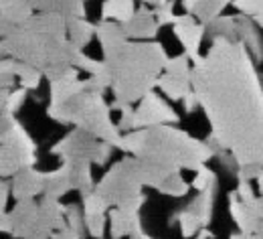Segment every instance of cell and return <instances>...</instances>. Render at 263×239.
Returning <instances> with one entry per match:
<instances>
[{
    "label": "cell",
    "mask_w": 263,
    "mask_h": 239,
    "mask_svg": "<svg viewBox=\"0 0 263 239\" xmlns=\"http://www.w3.org/2000/svg\"><path fill=\"white\" fill-rule=\"evenodd\" d=\"M239 43H243L247 47V51L251 53V57L255 59V63L263 61V41L261 34L257 31V23L247 16V14H237V39Z\"/></svg>",
    "instance_id": "cell-19"
},
{
    "label": "cell",
    "mask_w": 263,
    "mask_h": 239,
    "mask_svg": "<svg viewBox=\"0 0 263 239\" xmlns=\"http://www.w3.org/2000/svg\"><path fill=\"white\" fill-rule=\"evenodd\" d=\"M229 213L233 217V223L239 227L241 233H257L263 235V221L253 213V209L243 203L235 191L229 193Z\"/></svg>",
    "instance_id": "cell-18"
},
{
    "label": "cell",
    "mask_w": 263,
    "mask_h": 239,
    "mask_svg": "<svg viewBox=\"0 0 263 239\" xmlns=\"http://www.w3.org/2000/svg\"><path fill=\"white\" fill-rule=\"evenodd\" d=\"M237 197L243 201V203H249L255 199V193H253V187L249 180H237V189H235Z\"/></svg>",
    "instance_id": "cell-40"
},
{
    "label": "cell",
    "mask_w": 263,
    "mask_h": 239,
    "mask_svg": "<svg viewBox=\"0 0 263 239\" xmlns=\"http://www.w3.org/2000/svg\"><path fill=\"white\" fill-rule=\"evenodd\" d=\"M114 152V146L109 142H103L93 134L73 128L67 136L51 146V154L59 156L61 162L77 164V162H89V164H105Z\"/></svg>",
    "instance_id": "cell-8"
},
{
    "label": "cell",
    "mask_w": 263,
    "mask_h": 239,
    "mask_svg": "<svg viewBox=\"0 0 263 239\" xmlns=\"http://www.w3.org/2000/svg\"><path fill=\"white\" fill-rule=\"evenodd\" d=\"M27 89L25 87H14V89H0V114H10L14 116L23 103L27 100Z\"/></svg>",
    "instance_id": "cell-30"
},
{
    "label": "cell",
    "mask_w": 263,
    "mask_h": 239,
    "mask_svg": "<svg viewBox=\"0 0 263 239\" xmlns=\"http://www.w3.org/2000/svg\"><path fill=\"white\" fill-rule=\"evenodd\" d=\"M111 109H118L120 112V122H118V128L122 132H132L134 130V112L136 107H132V103H122V102H111Z\"/></svg>",
    "instance_id": "cell-34"
},
{
    "label": "cell",
    "mask_w": 263,
    "mask_h": 239,
    "mask_svg": "<svg viewBox=\"0 0 263 239\" xmlns=\"http://www.w3.org/2000/svg\"><path fill=\"white\" fill-rule=\"evenodd\" d=\"M178 122H180V116L174 112V107L166 103L160 96H156L154 91L148 94L144 100H140L134 112V130L162 126V124L176 126Z\"/></svg>",
    "instance_id": "cell-12"
},
{
    "label": "cell",
    "mask_w": 263,
    "mask_h": 239,
    "mask_svg": "<svg viewBox=\"0 0 263 239\" xmlns=\"http://www.w3.org/2000/svg\"><path fill=\"white\" fill-rule=\"evenodd\" d=\"M107 227V213L105 215H85V229L93 239H103Z\"/></svg>",
    "instance_id": "cell-36"
},
{
    "label": "cell",
    "mask_w": 263,
    "mask_h": 239,
    "mask_svg": "<svg viewBox=\"0 0 263 239\" xmlns=\"http://www.w3.org/2000/svg\"><path fill=\"white\" fill-rule=\"evenodd\" d=\"M51 89H49V105H61L67 100H71L73 96L89 89V83L87 79H61V81H53L49 83Z\"/></svg>",
    "instance_id": "cell-25"
},
{
    "label": "cell",
    "mask_w": 263,
    "mask_h": 239,
    "mask_svg": "<svg viewBox=\"0 0 263 239\" xmlns=\"http://www.w3.org/2000/svg\"><path fill=\"white\" fill-rule=\"evenodd\" d=\"M193 91L204 112L213 150H227L239 167L263 164V77L239 41L213 36L193 63Z\"/></svg>",
    "instance_id": "cell-1"
},
{
    "label": "cell",
    "mask_w": 263,
    "mask_h": 239,
    "mask_svg": "<svg viewBox=\"0 0 263 239\" xmlns=\"http://www.w3.org/2000/svg\"><path fill=\"white\" fill-rule=\"evenodd\" d=\"M193 61L186 55L170 57L164 73L158 79V87L168 100L182 102L193 91Z\"/></svg>",
    "instance_id": "cell-10"
},
{
    "label": "cell",
    "mask_w": 263,
    "mask_h": 239,
    "mask_svg": "<svg viewBox=\"0 0 263 239\" xmlns=\"http://www.w3.org/2000/svg\"><path fill=\"white\" fill-rule=\"evenodd\" d=\"M41 215H39V221L53 233L61 231L67 227V205H63L59 199H53V197H45L41 199Z\"/></svg>",
    "instance_id": "cell-22"
},
{
    "label": "cell",
    "mask_w": 263,
    "mask_h": 239,
    "mask_svg": "<svg viewBox=\"0 0 263 239\" xmlns=\"http://www.w3.org/2000/svg\"><path fill=\"white\" fill-rule=\"evenodd\" d=\"M96 39L99 41L103 59L114 57L130 41L126 31H124V27L120 23H116V21H99L98 31H96Z\"/></svg>",
    "instance_id": "cell-17"
},
{
    "label": "cell",
    "mask_w": 263,
    "mask_h": 239,
    "mask_svg": "<svg viewBox=\"0 0 263 239\" xmlns=\"http://www.w3.org/2000/svg\"><path fill=\"white\" fill-rule=\"evenodd\" d=\"M215 195L217 187H209L204 191H198L191 199V203L178 211H174L168 219V227L178 225L180 235L184 239H191L198 235L202 229H206L213 221V209H215Z\"/></svg>",
    "instance_id": "cell-9"
},
{
    "label": "cell",
    "mask_w": 263,
    "mask_h": 239,
    "mask_svg": "<svg viewBox=\"0 0 263 239\" xmlns=\"http://www.w3.org/2000/svg\"><path fill=\"white\" fill-rule=\"evenodd\" d=\"M140 2H144V4H152V0H140Z\"/></svg>",
    "instance_id": "cell-49"
},
{
    "label": "cell",
    "mask_w": 263,
    "mask_h": 239,
    "mask_svg": "<svg viewBox=\"0 0 263 239\" xmlns=\"http://www.w3.org/2000/svg\"><path fill=\"white\" fill-rule=\"evenodd\" d=\"M136 14L134 0H103L101 4V21H116L126 25Z\"/></svg>",
    "instance_id": "cell-26"
},
{
    "label": "cell",
    "mask_w": 263,
    "mask_h": 239,
    "mask_svg": "<svg viewBox=\"0 0 263 239\" xmlns=\"http://www.w3.org/2000/svg\"><path fill=\"white\" fill-rule=\"evenodd\" d=\"M229 4H233V0H182L184 12L193 14L202 25H211L219 19Z\"/></svg>",
    "instance_id": "cell-21"
},
{
    "label": "cell",
    "mask_w": 263,
    "mask_h": 239,
    "mask_svg": "<svg viewBox=\"0 0 263 239\" xmlns=\"http://www.w3.org/2000/svg\"><path fill=\"white\" fill-rule=\"evenodd\" d=\"M36 164V144L25 126L10 114H0V174L12 178Z\"/></svg>",
    "instance_id": "cell-7"
},
{
    "label": "cell",
    "mask_w": 263,
    "mask_h": 239,
    "mask_svg": "<svg viewBox=\"0 0 263 239\" xmlns=\"http://www.w3.org/2000/svg\"><path fill=\"white\" fill-rule=\"evenodd\" d=\"M69 164V162H67ZM71 180H73V189L81 195L87 197L89 193L96 191V182H93V174H91V164L89 162H77L71 164Z\"/></svg>",
    "instance_id": "cell-28"
},
{
    "label": "cell",
    "mask_w": 263,
    "mask_h": 239,
    "mask_svg": "<svg viewBox=\"0 0 263 239\" xmlns=\"http://www.w3.org/2000/svg\"><path fill=\"white\" fill-rule=\"evenodd\" d=\"M168 59L158 41H128L114 57L103 59L111 73L114 102L136 103L152 94Z\"/></svg>",
    "instance_id": "cell-4"
},
{
    "label": "cell",
    "mask_w": 263,
    "mask_h": 239,
    "mask_svg": "<svg viewBox=\"0 0 263 239\" xmlns=\"http://www.w3.org/2000/svg\"><path fill=\"white\" fill-rule=\"evenodd\" d=\"M255 182H257V189H259V195H261V197H263V172H261V174H259V176H257V180H255Z\"/></svg>",
    "instance_id": "cell-47"
},
{
    "label": "cell",
    "mask_w": 263,
    "mask_h": 239,
    "mask_svg": "<svg viewBox=\"0 0 263 239\" xmlns=\"http://www.w3.org/2000/svg\"><path fill=\"white\" fill-rule=\"evenodd\" d=\"M191 187H193V185H191V182H186V180H184V176H182L180 172H172L164 182H162V187H160L158 191H160L162 195H166V197L180 199V197H186V195H189Z\"/></svg>",
    "instance_id": "cell-31"
},
{
    "label": "cell",
    "mask_w": 263,
    "mask_h": 239,
    "mask_svg": "<svg viewBox=\"0 0 263 239\" xmlns=\"http://www.w3.org/2000/svg\"><path fill=\"white\" fill-rule=\"evenodd\" d=\"M142 231L140 213H128L118 207L109 211V235L111 239H128L130 235Z\"/></svg>",
    "instance_id": "cell-20"
},
{
    "label": "cell",
    "mask_w": 263,
    "mask_h": 239,
    "mask_svg": "<svg viewBox=\"0 0 263 239\" xmlns=\"http://www.w3.org/2000/svg\"><path fill=\"white\" fill-rule=\"evenodd\" d=\"M34 8L29 0H0V31L2 36L14 27H23L33 19Z\"/></svg>",
    "instance_id": "cell-16"
},
{
    "label": "cell",
    "mask_w": 263,
    "mask_h": 239,
    "mask_svg": "<svg viewBox=\"0 0 263 239\" xmlns=\"http://www.w3.org/2000/svg\"><path fill=\"white\" fill-rule=\"evenodd\" d=\"M142 187H146L142 174V160L138 156H126L101 176L96 191L107 201L109 207H118L128 213H140L142 205L146 203Z\"/></svg>",
    "instance_id": "cell-6"
},
{
    "label": "cell",
    "mask_w": 263,
    "mask_h": 239,
    "mask_svg": "<svg viewBox=\"0 0 263 239\" xmlns=\"http://www.w3.org/2000/svg\"><path fill=\"white\" fill-rule=\"evenodd\" d=\"M174 34L178 36L184 55L197 63L200 59V45H202V36L206 34V25L198 23L193 14H178V21L174 23Z\"/></svg>",
    "instance_id": "cell-13"
},
{
    "label": "cell",
    "mask_w": 263,
    "mask_h": 239,
    "mask_svg": "<svg viewBox=\"0 0 263 239\" xmlns=\"http://www.w3.org/2000/svg\"><path fill=\"white\" fill-rule=\"evenodd\" d=\"M67 21L57 12H34L29 23L2 36V57H12L43 73L57 65H73L79 47L67 36Z\"/></svg>",
    "instance_id": "cell-2"
},
{
    "label": "cell",
    "mask_w": 263,
    "mask_h": 239,
    "mask_svg": "<svg viewBox=\"0 0 263 239\" xmlns=\"http://www.w3.org/2000/svg\"><path fill=\"white\" fill-rule=\"evenodd\" d=\"M197 239H215V233H211V231H209V227H206V229H202V231L198 233Z\"/></svg>",
    "instance_id": "cell-45"
},
{
    "label": "cell",
    "mask_w": 263,
    "mask_h": 239,
    "mask_svg": "<svg viewBox=\"0 0 263 239\" xmlns=\"http://www.w3.org/2000/svg\"><path fill=\"white\" fill-rule=\"evenodd\" d=\"M39 215H41V205L34 203V199L16 201L10 211L2 213L0 229L2 233H10L16 239H29L39 225Z\"/></svg>",
    "instance_id": "cell-11"
},
{
    "label": "cell",
    "mask_w": 263,
    "mask_h": 239,
    "mask_svg": "<svg viewBox=\"0 0 263 239\" xmlns=\"http://www.w3.org/2000/svg\"><path fill=\"white\" fill-rule=\"evenodd\" d=\"M128 239H152L148 233H144V229L142 231H138V233H134V235H130Z\"/></svg>",
    "instance_id": "cell-46"
},
{
    "label": "cell",
    "mask_w": 263,
    "mask_h": 239,
    "mask_svg": "<svg viewBox=\"0 0 263 239\" xmlns=\"http://www.w3.org/2000/svg\"><path fill=\"white\" fill-rule=\"evenodd\" d=\"M12 199V191H10V182L6 178H2V185H0V207H2V213H6L8 209V201Z\"/></svg>",
    "instance_id": "cell-41"
},
{
    "label": "cell",
    "mask_w": 263,
    "mask_h": 239,
    "mask_svg": "<svg viewBox=\"0 0 263 239\" xmlns=\"http://www.w3.org/2000/svg\"><path fill=\"white\" fill-rule=\"evenodd\" d=\"M166 2H170V0H152V6H164Z\"/></svg>",
    "instance_id": "cell-48"
},
{
    "label": "cell",
    "mask_w": 263,
    "mask_h": 239,
    "mask_svg": "<svg viewBox=\"0 0 263 239\" xmlns=\"http://www.w3.org/2000/svg\"><path fill=\"white\" fill-rule=\"evenodd\" d=\"M263 172V164H247V167H239L237 171V180H257V176Z\"/></svg>",
    "instance_id": "cell-39"
},
{
    "label": "cell",
    "mask_w": 263,
    "mask_h": 239,
    "mask_svg": "<svg viewBox=\"0 0 263 239\" xmlns=\"http://www.w3.org/2000/svg\"><path fill=\"white\" fill-rule=\"evenodd\" d=\"M233 6L241 14L251 16L257 23V27L263 29V0H233Z\"/></svg>",
    "instance_id": "cell-32"
},
{
    "label": "cell",
    "mask_w": 263,
    "mask_h": 239,
    "mask_svg": "<svg viewBox=\"0 0 263 239\" xmlns=\"http://www.w3.org/2000/svg\"><path fill=\"white\" fill-rule=\"evenodd\" d=\"M51 239H81V233H77V231H73L71 227H65V229H61V231H57L55 235Z\"/></svg>",
    "instance_id": "cell-43"
},
{
    "label": "cell",
    "mask_w": 263,
    "mask_h": 239,
    "mask_svg": "<svg viewBox=\"0 0 263 239\" xmlns=\"http://www.w3.org/2000/svg\"><path fill=\"white\" fill-rule=\"evenodd\" d=\"M191 185L197 191H204L209 187H217L219 185V176H217V172L213 171V169H206V164H204L202 169L195 171V178L191 180Z\"/></svg>",
    "instance_id": "cell-33"
},
{
    "label": "cell",
    "mask_w": 263,
    "mask_h": 239,
    "mask_svg": "<svg viewBox=\"0 0 263 239\" xmlns=\"http://www.w3.org/2000/svg\"><path fill=\"white\" fill-rule=\"evenodd\" d=\"M45 174L47 172L36 171L34 167L16 172L10 180V191L14 201L34 199L39 195H45Z\"/></svg>",
    "instance_id": "cell-14"
},
{
    "label": "cell",
    "mask_w": 263,
    "mask_h": 239,
    "mask_svg": "<svg viewBox=\"0 0 263 239\" xmlns=\"http://www.w3.org/2000/svg\"><path fill=\"white\" fill-rule=\"evenodd\" d=\"M36 12H57L65 19H85V0H29Z\"/></svg>",
    "instance_id": "cell-23"
},
{
    "label": "cell",
    "mask_w": 263,
    "mask_h": 239,
    "mask_svg": "<svg viewBox=\"0 0 263 239\" xmlns=\"http://www.w3.org/2000/svg\"><path fill=\"white\" fill-rule=\"evenodd\" d=\"M122 27H124V31H126L130 41H152L160 31V25L156 21L154 8H146V6L138 8L136 14Z\"/></svg>",
    "instance_id": "cell-15"
},
{
    "label": "cell",
    "mask_w": 263,
    "mask_h": 239,
    "mask_svg": "<svg viewBox=\"0 0 263 239\" xmlns=\"http://www.w3.org/2000/svg\"><path fill=\"white\" fill-rule=\"evenodd\" d=\"M73 189V180H71V164L61 162L55 171H49L45 174V197H53V199H61Z\"/></svg>",
    "instance_id": "cell-24"
},
{
    "label": "cell",
    "mask_w": 263,
    "mask_h": 239,
    "mask_svg": "<svg viewBox=\"0 0 263 239\" xmlns=\"http://www.w3.org/2000/svg\"><path fill=\"white\" fill-rule=\"evenodd\" d=\"M12 69H14V75L18 77V85L25 87L27 91H36L41 87V81H43V71L41 69L33 67V65H27L23 61H16L12 63Z\"/></svg>",
    "instance_id": "cell-29"
},
{
    "label": "cell",
    "mask_w": 263,
    "mask_h": 239,
    "mask_svg": "<svg viewBox=\"0 0 263 239\" xmlns=\"http://www.w3.org/2000/svg\"><path fill=\"white\" fill-rule=\"evenodd\" d=\"M96 31H98V25H93L85 19H69L67 21V36L79 49H85L91 43V39L96 36Z\"/></svg>",
    "instance_id": "cell-27"
},
{
    "label": "cell",
    "mask_w": 263,
    "mask_h": 239,
    "mask_svg": "<svg viewBox=\"0 0 263 239\" xmlns=\"http://www.w3.org/2000/svg\"><path fill=\"white\" fill-rule=\"evenodd\" d=\"M229 239H263V235H257V233H233Z\"/></svg>",
    "instance_id": "cell-44"
},
{
    "label": "cell",
    "mask_w": 263,
    "mask_h": 239,
    "mask_svg": "<svg viewBox=\"0 0 263 239\" xmlns=\"http://www.w3.org/2000/svg\"><path fill=\"white\" fill-rule=\"evenodd\" d=\"M182 107H184L186 114H193V112H197V107H200V103H198V98L195 91H191V94L182 100Z\"/></svg>",
    "instance_id": "cell-42"
},
{
    "label": "cell",
    "mask_w": 263,
    "mask_h": 239,
    "mask_svg": "<svg viewBox=\"0 0 263 239\" xmlns=\"http://www.w3.org/2000/svg\"><path fill=\"white\" fill-rule=\"evenodd\" d=\"M65 217H67V227H71L73 231H77V233L87 231L85 229V213H83V207H79L77 203L67 205Z\"/></svg>",
    "instance_id": "cell-35"
},
{
    "label": "cell",
    "mask_w": 263,
    "mask_h": 239,
    "mask_svg": "<svg viewBox=\"0 0 263 239\" xmlns=\"http://www.w3.org/2000/svg\"><path fill=\"white\" fill-rule=\"evenodd\" d=\"M89 83V89H96V91H105V89H111V73H109V67L105 65V69H101L96 75H89L87 79Z\"/></svg>",
    "instance_id": "cell-37"
},
{
    "label": "cell",
    "mask_w": 263,
    "mask_h": 239,
    "mask_svg": "<svg viewBox=\"0 0 263 239\" xmlns=\"http://www.w3.org/2000/svg\"><path fill=\"white\" fill-rule=\"evenodd\" d=\"M120 150L170 172L198 171L215 158V150L206 140L193 138L172 124L126 132Z\"/></svg>",
    "instance_id": "cell-3"
},
{
    "label": "cell",
    "mask_w": 263,
    "mask_h": 239,
    "mask_svg": "<svg viewBox=\"0 0 263 239\" xmlns=\"http://www.w3.org/2000/svg\"><path fill=\"white\" fill-rule=\"evenodd\" d=\"M47 116L57 124L81 128L103 142H109L114 148L122 146L124 132L111 122V105L105 102L101 91L85 89L61 105H47Z\"/></svg>",
    "instance_id": "cell-5"
},
{
    "label": "cell",
    "mask_w": 263,
    "mask_h": 239,
    "mask_svg": "<svg viewBox=\"0 0 263 239\" xmlns=\"http://www.w3.org/2000/svg\"><path fill=\"white\" fill-rule=\"evenodd\" d=\"M154 14L160 27L164 25H174L178 21V14H174V0L166 2L164 6H154Z\"/></svg>",
    "instance_id": "cell-38"
}]
</instances>
